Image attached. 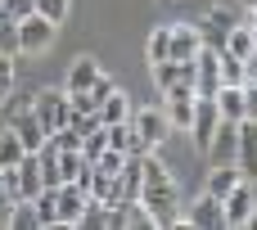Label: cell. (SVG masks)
<instances>
[{"instance_id":"obj_27","label":"cell","mask_w":257,"mask_h":230,"mask_svg":"<svg viewBox=\"0 0 257 230\" xmlns=\"http://www.w3.org/2000/svg\"><path fill=\"white\" fill-rule=\"evenodd\" d=\"M221 81H226V86H244V81H248L244 59H235V54H226V50H221Z\"/></svg>"},{"instance_id":"obj_2","label":"cell","mask_w":257,"mask_h":230,"mask_svg":"<svg viewBox=\"0 0 257 230\" xmlns=\"http://www.w3.org/2000/svg\"><path fill=\"white\" fill-rule=\"evenodd\" d=\"M5 190L14 199H36L45 190V176H41V158L36 154H23L18 167H5Z\"/></svg>"},{"instance_id":"obj_5","label":"cell","mask_w":257,"mask_h":230,"mask_svg":"<svg viewBox=\"0 0 257 230\" xmlns=\"http://www.w3.org/2000/svg\"><path fill=\"white\" fill-rule=\"evenodd\" d=\"M226 81H221V50H199V59H194V95H203V99H217V90H221Z\"/></svg>"},{"instance_id":"obj_17","label":"cell","mask_w":257,"mask_h":230,"mask_svg":"<svg viewBox=\"0 0 257 230\" xmlns=\"http://www.w3.org/2000/svg\"><path fill=\"white\" fill-rule=\"evenodd\" d=\"M154 86H158V90L194 86V63H181V59H163V63H154Z\"/></svg>"},{"instance_id":"obj_30","label":"cell","mask_w":257,"mask_h":230,"mask_svg":"<svg viewBox=\"0 0 257 230\" xmlns=\"http://www.w3.org/2000/svg\"><path fill=\"white\" fill-rule=\"evenodd\" d=\"M68 5H72V0H36V14L50 18V23H63V18H68Z\"/></svg>"},{"instance_id":"obj_24","label":"cell","mask_w":257,"mask_h":230,"mask_svg":"<svg viewBox=\"0 0 257 230\" xmlns=\"http://www.w3.org/2000/svg\"><path fill=\"white\" fill-rule=\"evenodd\" d=\"M36 217H41V226H59V203H54V185H45V190L36 194Z\"/></svg>"},{"instance_id":"obj_21","label":"cell","mask_w":257,"mask_h":230,"mask_svg":"<svg viewBox=\"0 0 257 230\" xmlns=\"http://www.w3.org/2000/svg\"><path fill=\"white\" fill-rule=\"evenodd\" d=\"M239 181H244V176H239V167H235V163H226V167H212V176H208V194L226 199V194H230Z\"/></svg>"},{"instance_id":"obj_34","label":"cell","mask_w":257,"mask_h":230,"mask_svg":"<svg viewBox=\"0 0 257 230\" xmlns=\"http://www.w3.org/2000/svg\"><path fill=\"white\" fill-rule=\"evenodd\" d=\"M145 181H167V167H163V163L154 158V149L145 154Z\"/></svg>"},{"instance_id":"obj_12","label":"cell","mask_w":257,"mask_h":230,"mask_svg":"<svg viewBox=\"0 0 257 230\" xmlns=\"http://www.w3.org/2000/svg\"><path fill=\"white\" fill-rule=\"evenodd\" d=\"M235 27H239V18H235L226 5H212V9H208V18H203V45H208V50H221V45H226V36H230Z\"/></svg>"},{"instance_id":"obj_3","label":"cell","mask_w":257,"mask_h":230,"mask_svg":"<svg viewBox=\"0 0 257 230\" xmlns=\"http://www.w3.org/2000/svg\"><path fill=\"white\" fill-rule=\"evenodd\" d=\"M54 36H59V23H50V18H41V14H27V18L18 23V50H23V54H45V50L54 45Z\"/></svg>"},{"instance_id":"obj_10","label":"cell","mask_w":257,"mask_h":230,"mask_svg":"<svg viewBox=\"0 0 257 230\" xmlns=\"http://www.w3.org/2000/svg\"><path fill=\"white\" fill-rule=\"evenodd\" d=\"M163 95H167V108H163L167 122H172L176 131H190V122H194V99H199L194 86H172V90H163Z\"/></svg>"},{"instance_id":"obj_7","label":"cell","mask_w":257,"mask_h":230,"mask_svg":"<svg viewBox=\"0 0 257 230\" xmlns=\"http://www.w3.org/2000/svg\"><path fill=\"white\" fill-rule=\"evenodd\" d=\"M217 122H221V108H217V99H194V122H190V136H194V149L199 154H208V140H212V131H217Z\"/></svg>"},{"instance_id":"obj_8","label":"cell","mask_w":257,"mask_h":230,"mask_svg":"<svg viewBox=\"0 0 257 230\" xmlns=\"http://www.w3.org/2000/svg\"><path fill=\"white\" fill-rule=\"evenodd\" d=\"M54 203H59V226H77L86 203H90V194L77 181H63V185H54Z\"/></svg>"},{"instance_id":"obj_1","label":"cell","mask_w":257,"mask_h":230,"mask_svg":"<svg viewBox=\"0 0 257 230\" xmlns=\"http://www.w3.org/2000/svg\"><path fill=\"white\" fill-rule=\"evenodd\" d=\"M140 203L149 208V217H154V226H158V230H176V226H185V221L176 217V185H172V176H167V181H145V190H140Z\"/></svg>"},{"instance_id":"obj_29","label":"cell","mask_w":257,"mask_h":230,"mask_svg":"<svg viewBox=\"0 0 257 230\" xmlns=\"http://www.w3.org/2000/svg\"><path fill=\"white\" fill-rule=\"evenodd\" d=\"M122 163H126V154H122V149H104V154L95 158V167H99L104 176H117V172H122Z\"/></svg>"},{"instance_id":"obj_40","label":"cell","mask_w":257,"mask_h":230,"mask_svg":"<svg viewBox=\"0 0 257 230\" xmlns=\"http://www.w3.org/2000/svg\"><path fill=\"white\" fill-rule=\"evenodd\" d=\"M239 5H248V9H257V0H239Z\"/></svg>"},{"instance_id":"obj_15","label":"cell","mask_w":257,"mask_h":230,"mask_svg":"<svg viewBox=\"0 0 257 230\" xmlns=\"http://www.w3.org/2000/svg\"><path fill=\"white\" fill-rule=\"evenodd\" d=\"M239 176L244 181H257V122H239V158H235Z\"/></svg>"},{"instance_id":"obj_25","label":"cell","mask_w":257,"mask_h":230,"mask_svg":"<svg viewBox=\"0 0 257 230\" xmlns=\"http://www.w3.org/2000/svg\"><path fill=\"white\" fill-rule=\"evenodd\" d=\"M122 226H136V230H158V226H154V217H149V208H145L140 199L122 208Z\"/></svg>"},{"instance_id":"obj_39","label":"cell","mask_w":257,"mask_h":230,"mask_svg":"<svg viewBox=\"0 0 257 230\" xmlns=\"http://www.w3.org/2000/svg\"><path fill=\"white\" fill-rule=\"evenodd\" d=\"M0 194H9V190H5V167H0Z\"/></svg>"},{"instance_id":"obj_22","label":"cell","mask_w":257,"mask_h":230,"mask_svg":"<svg viewBox=\"0 0 257 230\" xmlns=\"http://www.w3.org/2000/svg\"><path fill=\"white\" fill-rule=\"evenodd\" d=\"M23 140H18V131L9 127V131H0V167H18L23 163Z\"/></svg>"},{"instance_id":"obj_28","label":"cell","mask_w":257,"mask_h":230,"mask_svg":"<svg viewBox=\"0 0 257 230\" xmlns=\"http://www.w3.org/2000/svg\"><path fill=\"white\" fill-rule=\"evenodd\" d=\"M104 149H108V127H99V131H90V136L81 140V154H86V163H95Z\"/></svg>"},{"instance_id":"obj_37","label":"cell","mask_w":257,"mask_h":230,"mask_svg":"<svg viewBox=\"0 0 257 230\" xmlns=\"http://www.w3.org/2000/svg\"><path fill=\"white\" fill-rule=\"evenodd\" d=\"M14 221V194H0V230H9Z\"/></svg>"},{"instance_id":"obj_26","label":"cell","mask_w":257,"mask_h":230,"mask_svg":"<svg viewBox=\"0 0 257 230\" xmlns=\"http://www.w3.org/2000/svg\"><path fill=\"white\" fill-rule=\"evenodd\" d=\"M163 59H172V27H158L149 36V63H163Z\"/></svg>"},{"instance_id":"obj_23","label":"cell","mask_w":257,"mask_h":230,"mask_svg":"<svg viewBox=\"0 0 257 230\" xmlns=\"http://www.w3.org/2000/svg\"><path fill=\"white\" fill-rule=\"evenodd\" d=\"M126 118H131V113H126V95H122V90H113V95L99 104V122H104V127H113V122H126Z\"/></svg>"},{"instance_id":"obj_36","label":"cell","mask_w":257,"mask_h":230,"mask_svg":"<svg viewBox=\"0 0 257 230\" xmlns=\"http://www.w3.org/2000/svg\"><path fill=\"white\" fill-rule=\"evenodd\" d=\"M244 108H248V122H257V81H244Z\"/></svg>"},{"instance_id":"obj_4","label":"cell","mask_w":257,"mask_h":230,"mask_svg":"<svg viewBox=\"0 0 257 230\" xmlns=\"http://www.w3.org/2000/svg\"><path fill=\"white\" fill-rule=\"evenodd\" d=\"M36 118H41V127L54 136V131H63L68 122H72V99H68V90L59 95V90H36Z\"/></svg>"},{"instance_id":"obj_33","label":"cell","mask_w":257,"mask_h":230,"mask_svg":"<svg viewBox=\"0 0 257 230\" xmlns=\"http://www.w3.org/2000/svg\"><path fill=\"white\" fill-rule=\"evenodd\" d=\"M0 9H5L9 18H18V23H23L27 14H36V0H0Z\"/></svg>"},{"instance_id":"obj_18","label":"cell","mask_w":257,"mask_h":230,"mask_svg":"<svg viewBox=\"0 0 257 230\" xmlns=\"http://www.w3.org/2000/svg\"><path fill=\"white\" fill-rule=\"evenodd\" d=\"M95 77H99V63H95L90 54H81V59L72 63V72H68V86H63V90H68V95H72V90H90V86H95Z\"/></svg>"},{"instance_id":"obj_35","label":"cell","mask_w":257,"mask_h":230,"mask_svg":"<svg viewBox=\"0 0 257 230\" xmlns=\"http://www.w3.org/2000/svg\"><path fill=\"white\" fill-rule=\"evenodd\" d=\"M9 90H14V59H5V54H0V99H5Z\"/></svg>"},{"instance_id":"obj_20","label":"cell","mask_w":257,"mask_h":230,"mask_svg":"<svg viewBox=\"0 0 257 230\" xmlns=\"http://www.w3.org/2000/svg\"><path fill=\"white\" fill-rule=\"evenodd\" d=\"M221 50H226V54H235V59H248V54H253V50H257L253 23H239V27H235L230 36H226V45H221Z\"/></svg>"},{"instance_id":"obj_14","label":"cell","mask_w":257,"mask_h":230,"mask_svg":"<svg viewBox=\"0 0 257 230\" xmlns=\"http://www.w3.org/2000/svg\"><path fill=\"white\" fill-rule=\"evenodd\" d=\"M131 127H136V131L149 140V149H158V145L172 136V122H167V113H163V108H140Z\"/></svg>"},{"instance_id":"obj_38","label":"cell","mask_w":257,"mask_h":230,"mask_svg":"<svg viewBox=\"0 0 257 230\" xmlns=\"http://www.w3.org/2000/svg\"><path fill=\"white\" fill-rule=\"evenodd\" d=\"M244 230H257V212H253V217H248V226H244Z\"/></svg>"},{"instance_id":"obj_13","label":"cell","mask_w":257,"mask_h":230,"mask_svg":"<svg viewBox=\"0 0 257 230\" xmlns=\"http://www.w3.org/2000/svg\"><path fill=\"white\" fill-rule=\"evenodd\" d=\"M9 127L18 131V140H23V149H27V154H36V149H41V145L50 140V131L41 127L36 108H23V113H14V118H9Z\"/></svg>"},{"instance_id":"obj_32","label":"cell","mask_w":257,"mask_h":230,"mask_svg":"<svg viewBox=\"0 0 257 230\" xmlns=\"http://www.w3.org/2000/svg\"><path fill=\"white\" fill-rule=\"evenodd\" d=\"M50 145H54L59 154H68V149H81V136H77L72 127H63V131H54V136H50Z\"/></svg>"},{"instance_id":"obj_9","label":"cell","mask_w":257,"mask_h":230,"mask_svg":"<svg viewBox=\"0 0 257 230\" xmlns=\"http://www.w3.org/2000/svg\"><path fill=\"white\" fill-rule=\"evenodd\" d=\"M221 203H226V226H230V230L248 226V217L257 212V199H253V181H239V185H235V190H230V194H226Z\"/></svg>"},{"instance_id":"obj_19","label":"cell","mask_w":257,"mask_h":230,"mask_svg":"<svg viewBox=\"0 0 257 230\" xmlns=\"http://www.w3.org/2000/svg\"><path fill=\"white\" fill-rule=\"evenodd\" d=\"M217 108H221V118L244 122V118H248V108H244V86H221V90H217Z\"/></svg>"},{"instance_id":"obj_11","label":"cell","mask_w":257,"mask_h":230,"mask_svg":"<svg viewBox=\"0 0 257 230\" xmlns=\"http://www.w3.org/2000/svg\"><path fill=\"white\" fill-rule=\"evenodd\" d=\"M185 226H194V230H226V203H221L217 194H208V190H203V199L190 208Z\"/></svg>"},{"instance_id":"obj_6","label":"cell","mask_w":257,"mask_h":230,"mask_svg":"<svg viewBox=\"0 0 257 230\" xmlns=\"http://www.w3.org/2000/svg\"><path fill=\"white\" fill-rule=\"evenodd\" d=\"M208 158H212V167H226L239 158V122H230V118L217 122V131L208 140Z\"/></svg>"},{"instance_id":"obj_31","label":"cell","mask_w":257,"mask_h":230,"mask_svg":"<svg viewBox=\"0 0 257 230\" xmlns=\"http://www.w3.org/2000/svg\"><path fill=\"white\" fill-rule=\"evenodd\" d=\"M0 50H18V18L0 9Z\"/></svg>"},{"instance_id":"obj_16","label":"cell","mask_w":257,"mask_h":230,"mask_svg":"<svg viewBox=\"0 0 257 230\" xmlns=\"http://www.w3.org/2000/svg\"><path fill=\"white\" fill-rule=\"evenodd\" d=\"M199 50H203V32H199V27H190V23H176V27H172V59L194 63V59H199Z\"/></svg>"}]
</instances>
